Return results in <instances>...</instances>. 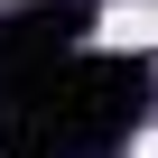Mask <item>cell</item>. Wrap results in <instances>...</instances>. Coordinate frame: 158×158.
Segmentation results:
<instances>
[{
	"mask_svg": "<svg viewBox=\"0 0 158 158\" xmlns=\"http://www.w3.org/2000/svg\"><path fill=\"white\" fill-rule=\"evenodd\" d=\"M93 37H102V47H158V10H112Z\"/></svg>",
	"mask_w": 158,
	"mask_h": 158,
	"instance_id": "obj_1",
	"label": "cell"
},
{
	"mask_svg": "<svg viewBox=\"0 0 158 158\" xmlns=\"http://www.w3.org/2000/svg\"><path fill=\"white\" fill-rule=\"evenodd\" d=\"M139 158H158V130H149V139H139Z\"/></svg>",
	"mask_w": 158,
	"mask_h": 158,
	"instance_id": "obj_2",
	"label": "cell"
}]
</instances>
